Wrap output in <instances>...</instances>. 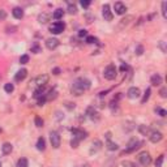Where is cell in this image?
Wrapping results in <instances>:
<instances>
[{
  "label": "cell",
  "mask_w": 167,
  "mask_h": 167,
  "mask_svg": "<svg viewBox=\"0 0 167 167\" xmlns=\"http://www.w3.org/2000/svg\"><path fill=\"white\" fill-rule=\"evenodd\" d=\"M0 167H1V166H0Z\"/></svg>",
  "instance_id": "816d5d0a"
},
{
  "label": "cell",
  "mask_w": 167,
  "mask_h": 167,
  "mask_svg": "<svg viewBox=\"0 0 167 167\" xmlns=\"http://www.w3.org/2000/svg\"><path fill=\"white\" fill-rule=\"evenodd\" d=\"M79 35L80 37H86V35H88V32H86V30H80Z\"/></svg>",
  "instance_id": "f6af8a7d"
},
{
  "label": "cell",
  "mask_w": 167,
  "mask_h": 167,
  "mask_svg": "<svg viewBox=\"0 0 167 167\" xmlns=\"http://www.w3.org/2000/svg\"><path fill=\"white\" fill-rule=\"evenodd\" d=\"M166 7H167V3L166 1H163L162 3V15H163V17H167V12H166Z\"/></svg>",
  "instance_id": "60d3db41"
},
{
  "label": "cell",
  "mask_w": 167,
  "mask_h": 167,
  "mask_svg": "<svg viewBox=\"0 0 167 167\" xmlns=\"http://www.w3.org/2000/svg\"><path fill=\"white\" fill-rule=\"evenodd\" d=\"M86 114H88L89 118L93 119V120H94V119H95V120H98V119H99V114L97 112L95 108H94V107H89L88 111H86Z\"/></svg>",
  "instance_id": "e0dca14e"
},
{
  "label": "cell",
  "mask_w": 167,
  "mask_h": 167,
  "mask_svg": "<svg viewBox=\"0 0 167 167\" xmlns=\"http://www.w3.org/2000/svg\"><path fill=\"white\" fill-rule=\"evenodd\" d=\"M27 76V71L25 68H22L20 69V71L16 73V76H15V81L16 82H21V81H24L25 80V77Z\"/></svg>",
  "instance_id": "4fadbf2b"
},
{
  "label": "cell",
  "mask_w": 167,
  "mask_h": 167,
  "mask_svg": "<svg viewBox=\"0 0 167 167\" xmlns=\"http://www.w3.org/2000/svg\"><path fill=\"white\" fill-rule=\"evenodd\" d=\"M150 93H152V90H150V89H146L145 94H144L142 99H141V103H146V102H147V99L150 98Z\"/></svg>",
  "instance_id": "83f0119b"
},
{
  "label": "cell",
  "mask_w": 167,
  "mask_h": 167,
  "mask_svg": "<svg viewBox=\"0 0 167 167\" xmlns=\"http://www.w3.org/2000/svg\"><path fill=\"white\" fill-rule=\"evenodd\" d=\"M150 82H152L153 86H159L161 84H162V77L159 76V74H154V76H152V80H150Z\"/></svg>",
  "instance_id": "ac0fdd59"
},
{
  "label": "cell",
  "mask_w": 167,
  "mask_h": 167,
  "mask_svg": "<svg viewBox=\"0 0 167 167\" xmlns=\"http://www.w3.org/2000/svg\"><path fill=\"white\" fill-rule=\"evenodd\" d=\"M50 141H51V145L54 149L60 147V136L58 132H51L50 133Z\"/></svg>",
  "instance_id": "8992f818"
},
{
  "label": "cell",
  "mask_w": 167,
  "mask_h": 167,
  "mask_svg": "<svg viewBox=\"0 0 167 167\" xmlns=\"http://www.w3.org/2000/svg\"><path fill=\"white\" fill-rule=\"evenodd\" d=\"M138 161H140V163L142 166L147 167L152 163V157H150V154L147 152H142L140 155H138Z\"/></svg>",
  "instance_id": "277c9868"
},
{
  "label": "cell",
  "mask_w": 167,
  "mask_h": 167,
  "mask_svg": "<svg viewBox=\"0 0 167 167\" xmlns=\"http://www.w3.org/2000/svg\"><path fill=\"white\" fill-rule=\"evenodd\" d=\"M142 54H144V47L141 46V44H138V46L136 47V55L140 56V55H142Z\"/></svg>",
  "instance_id": "e575fe53"
},
{
  "label": "cell",
  "mask_w": 167,
  "mask_h": 167,
  "mask_svg": "<svg viewBox=\"0 0 167 167\" xmlns=\"http://www.w3.org/2000/svg\"><path fill=\"white\" fill-rule=\"evenodd\" d=\"M12 15H13V17L15 18L21 20V18L24 17V11H22V8H20V7H16V8H13Z\"/></svg>",
  "instance_id": "2e32d148"
},
{
  "label": "cell",
  "mask_w": 167,
  "mask_h": 167,
  "mask_svg": "<svg viewBox=\"0 0 167 167\" xmlns=\"http://www.w3.org/2000/svg\"><path fill=\"white\" fill-rule=\"evenodd\" d=\"M68 12L71 13V15H76L77 13V7L74 4H69L68 5Z\"/></svg>",
  "instance_id": "f546056e"
},
{
  "label": "cell",
  "mask_w": 167,
  "mask_h": 167,
  "mask_svg": "<svg viewBox=\"0 0 167 167\" xmlns=\"http://www.w3.org/2000/svg\"><path fill=\"white\" fill-rule=\"evenodd\" d=\"M91 86V82L89 81L88 79H85V77H80V79H77L76 81L73 82V85H72V93L74 94V95L80 97L84 94V91L89 90Z\"/></svg>",
  "instance_id": "6da1fadb"
},
{
  "label": "cell",
  "mask_w": 167,
  "mask_h": 167,
  "mask_svg": "<svg viewBox=\"0 0 167 167\" xmlns=\"http://www.w3.org/2000/svg\"><path fill=\"white\" fill-rule=\"evenodd\" d=\"M1 150H3V154H11L12 153V150H13V147H12V144H9V142H5L4 145L1 146Z\"/></svg>",
  "instance_id": "ffe728a7"
},
{
  "label": "cell",
  "mask_w": 167,
  "mask_h": 167,
  "mask_svg": "<svg viewBox=\"0 0 167 167\" xmlns=\"http://www.w3.org/2000/svg\"><path fill=\"white\" fill-rule=\"evenodd\" d=\"M102 15H103V18L106 21H112V12H111V9H110V5L108 4H106L103 5V8H102Z\"/></svg>",
  "instance_id": "ba28073f"
},
{
  "label": "cell",
  "mask_w": 167,
  "mask_h": 167,
  "mask_svg": "<svg viewBox=\"0 0 167 167\" xmlns=\"http://www.w3.org/2000/svg\"><path fill=\"white\" fill-rule=\"evenodd\" d=\"M17 167H27V159L26 158H21V159H18Z\"/></svg>",
  "instance_id": "f1b7e54d"
},
{
  "label": "cell",
  "mask_w": 167,
  "mask_h": 167,
  "mask_svg": "<svg viewBox=\"0 0 167 167\" xmlns=\"http://www.w3.org/2000/svg\"><path fill=\"white\" fill-rule=\"evenodd\" d=\"M86 43L91 44V43H98V39L95 37H86Z\"/></svg>",
  "instance_id": "836d02e7"
},
{
  "label": "cell",
  "mask_w": 167,
  "mask_h": 167,
  "mask_svg": "<svg viewBox=\"0 0 167 167\" xmlns=\"http://www.w3.org/2000/svg\"><path fill=\"white\" fill-rule=\"evenodd\" d=\"M37 149L39 150V152H43L44 149H46V141H44L43 137H39L37 141Z\"/></svg>",
  "instance_id": "7402d4cb"
},
{
  "label": "cell",
  "mask_w": 167,
  "mask_h": 167,
  "mask_svg": "<svg viewBox=\"0 0 167 167\" xmlns=\"http://www.w3.org/2000/svg\"><path fill=\"white\" fill-rule=\"evenodd\" d=\"M42 97H46V90H44V86L43 88H38L37 90L34 91V98L39 99Z\"/></svg>",
  "instance_id": "d6986e66"
},
{
  "label": "cell",
  "mask_w": 167,
  "mask_h": 167,
  "mask_svg": "<svg viewBox=\"0 0 167 167\" xmlns=\"http://www.w3.org/2000/svg\"><path fill=\"white\" fill-rule=\"evenodd\" d=\"M128 97H129L131 99H136L138 98V97L141 95V91L138 88H136V86H133V88H129V90H128Z\"/></svg>",
  "instance_id": "30bf717a"
},
{
  "label": "cell",
  "mask_w": 167,
  "mask_h": 167,
  "mask_svg": "<svg viewBox=\"0 0 167 167\" xmlns=\"http://www.w3.org/2000/svg\"><path fill=\"white\" fill-rule=\"evenodd\" d=\"M125 125H128V127H124V129L127 131V132H128V131H132L133 128H135V127H133L135 124H133L132 121H128V123H125Z\"/></svg>",
  "instance_id": "f35d334b"
},
{
  "label": "cell",
  "mask_w": 167,
  "mask_h": 167,
  "mask_svg": "<svg viewBox=\"0 0 167 167\" xmlns=\"http://www.w3.org/2000/svg\"><path fill=\"white\" fill-rule=\"evenodd\" d=\"M106 146H107V149L108 150H111V152H114V150H116L118 149V145H116L115 142H112V141H107V144H106Z\"/></svg>",
  "instance_id": "484cf974"
},
{
  "label": "cell",
  "mask_w": 167,
  "mask_h": 167,
  "mask_svg": "<svg viewBox=\"0 0 167 167\" xmlns=\"http://www.w3.org/2000/svg\"><path fill=\"white\" fill-rule=\"evenodd\" d=\"M121 166H123V167H136L135 163L129 162V161H124V162H121Z\"/></svg>",
  "instance_id": "74e56055"
},
{
  "label": "cell",
  "mask_w": 167,
  "mask_h": 167,
  "mask_svg": "<svg viewBox=\"0 0 167 167\" xmlns=\"http://www.w3.org/2000/svg\"><path fill=\"white\" fill-rule=\"evenodd\" d=\"M20 63H21V64L29 63V55H22V56L20 58Z\"/></svg>",
  "instance_id": "d590c367"
},
{
  "label": "cell",
  "mask_w": 167,
  "mask_h": 167,
  "mask_svg": "<svg viewBox=\"0 0 167 167\" xmlns=\"http://www.w3.org/2000/svg\"><path fill=\"white\" fill-rule=\"evenodd\" d=\"M101 149H102V142L99 140H94L93 144H91V147H90V154L99 152Z\"/></svg>",
  "instance_id": "9a60e30c"
},
{
  "label": "cell",
  "mask_w": 167,
  "mask_h": 167,
  "mask_svg": "<svg viewBox=\"0 0 167 167\" xmlns=\"http://www.w3.org/2000/svg\"><path fill=\"white\" fill-rule=\"evenodd\" d=\"M56 97H58L56 90H50L48 93L46 94V101H54V99H56Z\"/></svg>",
  "instance_id": "603a6c76"
},
{
  "label": "cell",
  "mask_w": 167,
  "mask_h": 167,
  "mask_svg": "<svg viewBox=\"0 0 167 167\" xmlns=\"http://www.w3.org/2000/svg\"><path fill=\"white\" fill-rule=\"evenodd\" d=\"M32 52H34V54H39L41 52V47H39V44L38 43H33V46H32Z\"/></svg>",
  "instance_id": "4dcf8cb0"
},
{
  "label": "cell",
  "mask_w": 167,
  "mask_h": 167,
  "mask_svg": "<svg viewBox=\"0 0 167 167\" xmlns=\"http://www.w3.org/2000/svg\"><path fill=\"white\" fill-rule=\"evenodd\" d=\"M65 107L69 108V110H72V108H74V103H71V102H68V103H65Z\"/></svg>",
  "instance_id": "bcb514c9"
},
{
  "label": "cell",
  "mask_w": 167,
  "mask_h": 167,
  "mask_svg": "<svg viewBox=\"0 0 167 167\" xmlns=\"http://www.w3.org/2000/svg\"><path fill=\"white\" fill-rule=\"evenodd\" d=\"M4 90H5V93H8V94H11L13 90H15V86H13V84H5V86H4Z\"/></svg>",
  "instance_id": "4316f807"
},
{
  "label": "cell",
  "mask_w": 167,
  "mask_h": 167,
  "mask_svg": "<svg viewBox=\"0 0 167 167\" xmlns=\"http://www.w3.org/2000/svg\"><path fill=\"white\" fill-rule=\"evenodd\" d=\"M63 16H64V11L63 9H56L54 12V15H52V17H54L55 20H60Z\"/></svg>",
  "instance_id": "d4e9b609"
},
{
  "label": "cell",
  "mask_w": 167,
  "mask_h": 167,
  "mask_svg": "<svg viewBox=\"0 0 167 167\" xmlns=\"http://www.w3.org/2000/svg\"><path fill=\"white\" fill-rule=\"evenodd\" d=\"M142 145V142H140L138 140H136V138H132V140L128 142L127 145V149H125V152L127 153H131V152H135V150H137L138 147Z\"/></svg>",
  "instance_id": "5b68a950"
},
{
  "label": "cell",
  "mask_w": 167,
  "mask_h": 167,
  "mask_svg": "<svg viewBox=\"0 0 167 167\" xmlns=\"http://www.w3.org/2000/svg\"><path fill=\"white\" fill-rule=\"evenodd\" d=\"M138 131H140V133L144 136H149L150 133H152L150 132V128L146 127V125H140V127H138Z\"/></svg>",
  "instance_id": "cb8c5ba5"
},
{
  "label": "cell",
  "mask_w": 167,
  "mask_h": 167,
  "mask_svg": "<svg viewBox=\"0 0 167 167\" xmlns=\"http://www.w3.org/2000/svg\"><path fill=\"white\" fill-rule=\"evenodd\" d=\"M155 112H158L161 116H166V111L163 110V108H159V107H158V108H155Z\"/></svg>",
  "instance_id": "b9f144b4"
},
{
  "label": "cell",
  "mask_w": 167,
  "mask_h": 167,
  "mask_svg": "<svg viewBox=\"0 0 167 167\" xmlns=\"http://www.w3.org/2000/svg\"><path fill=\"white\" fill-rule=\"evenodd\" d=\"M127 69H128V65H127V64H121L120 71H121V72H124V71H127Z\"/></svg>",
  "instance_id": "c3c4849f"
},
{
  "label": "cell",
  "mask_w": 167,
  "mask_h": 167,
  "mask_svg": "<svg viewBox=\"0 0 167 167\" xmlns=\"http://www.w3.org/2000/svg\"><path fill=\"white\" fill-rule=\"evenodd\" d=\"M149 137H150V141H152L153 144H157L163 138V135L161 132H158V131H154V132H152L149 135Z\"/></svg>",
  "instance_id": "9c48e42d"
},
{
  "label": "cell",
  "mask_w": 167,
  "mask_h": 167,
  "mask_svg": "<svg viewBox=\"0 0 167 167\" xmlns=\"http://www.w3.org/2000/svg\"><path fill=\"white\" fill-rule=\"evenodd\" d=\"M72 133H73V137L77 138V140H84V138L88 137V132L82 129H77V128H72Z\"/></svg>",
  "instance_id": "52a82bcc"
},
{
  "label": "cell",
  "mask_w": 167,
  "mask_h": 167,
  "mask_svg": "<svg viewBox=\"0 0 167 167\" xmlns=\"http://www.w3.org/2000/svg\"><path fill=\"white\" fill-rule=\"evenodd\" d=\"M159 95L162 97V98H166L167 97V88H162L159 90Z\"/></svg>",
  "instance_id": "ab89813d"
},
{
  "label": "cell",
  "mask_w": 167,
  "mask_h": 167,
  "mask_svg": "<svg viewBox=\"0 0 167 167\" xmlns=\"http://www.w3.org/2000/svg\"><path fill=\"white\" fill-rule=\"evenodd\" d=\"M89 5H90V1H89V0H82V1H81V7L88 8Z\"/></svg>",
  "instance_id": "7bdbcfd3"
},
{
  "label": "cell",
  "mask_w": 167,
  "mask_h": 167,
  "mask_svg": "<svg viewBox=\"0 0 167 167\" xmlns=\"http://www.w3.org/2000/svg\"><path fill=\"white\" fill-rule=\"evenodd\" d=\"M64 29H65V25H64V22H62V21H56L50 26V32H51L52 34H60V33L64 32Z\"/></svg>",
  "instance_id": "3957f363"
},
{
  "label": "cell",
  "mask_w": 167,
  "mask_h": 167,
  "mask_svg": "<svg viewBox=\"0 0 167 167\" xmlns=\"http://www.w3.org/2000/svg\"><path fill=\"white\" fill-rule=\"evenodd\" d=\"M52 73L56 74V76H58V74H60V68H54V69H52Z\"/></svg>",
  "instance_id": "7dc6e473"
},
{
  "label": "cell",
  "mask_w": 167,
  "mask_h": 167,
  "mask_svg": "<svg viewBox=\"0 0 167 167\" xmlns=\"http://www.w3.org/2000/svg\"><path fill=\"white\" fill-rule=\"evenodd\" d=\"M106 138H107V141H110V140H111V133H110V132L106 133Z\"/></svg>",
  "instance_id": "681fc988"
},
{
  "label": "cell",
  "mask_w": 167,
  "mask_h": 167,
  "mask_svg": "<svg viewBox=\"0 0 167 167\" xmlns=\"http://www.w3.org/2000/svg\"><path fill=\"white\" fill-rule=\"evenodd\" d=\"M58 46H59V41L56 38H48V39H46V47L48 50H55Z\"/></svg>",
  "instance_id": "7c38bea8"
},
{
  "label": "cell",
  "mask_w": 167,
  "mask_h": 167,
  "mask_svg": "<svg viewBox=\"0 0 167 167\" xmlns=\"http://www.w3.org/2000/svg\"><path fill=\"white\" fill-rule=\"evenodd\" d=\"M79 144H80V140H77V138H72L71 140V146L72 147H79Z\"/></svg>",
  "instance_id": "8d00e7d4"
},
{
  "label": "cell",
  "mask_w": 167,
  "mask_h": 167,
  "mask_svg": "<svg viewBox=\"0 0 167 167\" xmlns=\"http://www.w3.org/2000/svg\"><path fill=\"white\" fill-rule=\"evenodd\" d=\"M50 17H51V16H50L48 13H41V15L38 16V21H39L41 24H47V22L50 21Z\"/></svg>",
  "instance_id": "44dd1931"
},
{
  "label": "cell",
  "mask_w": 167,
  "mask_h": 167,
  "mask_svg": "<svg viewBox=\"0 0 167 167\" xmlns=\"http://www.w3.org/2000/svg\"><path fill=\"white\" fill-rule=\"evenodd\" d=\"M47 82H48V76H47V74H41V76H38L37 79H35V84H37L39 88H43Z\"/></svg>",
  "instance_id": "5bb4252c"
},
{
  "label": "cell",
  "mask_w": 167,
  "mask_h": 167,
  "mask_svg": "<svg viewBox=\"0 0 167 167\" xmlns=\"http://www.w3.org/2000/svg\"><path fill=\"white\" fill-rule=\"evenodd\" d=\"M44 103H46V97H42L38 99V106H43Z\"/></svg>",
  "instance_id": "ee69618b"
},
{
  "label": "cell",
  "mask_w": 167,
  "mask_h": 167,
  "mask_svg": "<svg viewBox=\"0 0 167 167\" xmlns=\"http://www.w3.org/2000/svg\"><path fill=\"white\" fill-rule=\"evenodd\" d=\"M163 159H165V155H159V157H158V159L155 161V167H162Z\"/></svg>",
  "instance_id": "1f68e13d"
},
{
  "label": "cell",
  "mask_w": 167,
  "mask_h": 167,
  "mask_svg": "<svg viewBox=\"0 0 167 167\" xmlns=\"http://www.w3.org/2000/svg\"><path fill=\"white\" fill-rule=\"evenodd\" d=\"M116 72H118V69H116V67L114 65V64H110V65L106 67L105 72H103V76L106 80H115L116 77Z\"/></svg>",
  "instance_id": "7a4b0ae2"
},
{
  "label": "cell",
  "mask_w": 167,
  "mask_h": 167,
  "mask_svg": "<svg viewBox=\"0 0 167 167\" xmlns=\"http://www.w3.org/2000/svg\"><path fill=\"white\" fill-rule=\"evenodd\" d=\"M34 121H35V125H37L38 128H42V127H43V120H42L39 116H37V118L34 119Z\"/></svg>",
  "instance_id": "d6a6232c"
},
{
  "label": "cell",
  "mask_w": 167,
  "mask_h": 167,
  "mask_svg": "<svg viewBox=\"0 0 167 167\" xmlns=\"http://www.w3.org/2000/svg\"><path fill=\"white\" fill-rule=\"evenodd\" d=\"M114 9H115V12L118 13V15H124V13L127 12V7H125V4H123L121 1L115 3V5H114Z\"/></svg>",
  "instance_id": "8fae6325"
},
{
  "label": "cell",
  "mask_w": 167,
  "mask_h": 167,
  "mask_svg": "<svg viewBox=\"0 0 167 167\" xmlns=\"http://www.w3.org/2000/svg\"><path fill=\"white\" fill-rule=\"evenodd\" d=\"M79 167H90V165L89 163H84V165H80Z\"/></svg>",
  "instance_id": "f907efd6"
}]
</instances>
